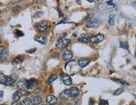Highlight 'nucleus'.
I'll use <instances>...</instances> for the list:
<instances>
[{"mask_svg": "<svg viewBox=\"0 0 136 105\" xmlns=\"http://www.w3.org/2000/svg\"><path fill=\"white\" fill-rule=\"evenodd\" d=\"M0 6H1V3H0Z\"/></svg>", "mask_w": 136, "mask_h": 105, "instance_id": "a19ab883", "label": "nucleus"}, {"mask_svg": "<svg viewBox=\"0 0 136 105\" xmlns=\"http://www.w3.org/2000/svg\"><path fill=\"white\" fill-rule=\"evenodd\" d=\"M4 50V46H0V53L3 51Z\"/></svg>", "mask_w": 136, "mask_h": 105, "instance_id": "2f4dec72", "label": "nucleus"}, {"mask_svg": "<svg viewBox=\"0 0 136 105\" xmlns=\"http://www.w3.org/2000/svg\"><path fill=\"white\" fill-rule=\"evenodd\" d=\"M87 1H88L89 3H93V0H87Z\"/></svg>", "mask_w": 136, "mask_h": 105, "instance_id": "c9c22d12", "label": "nucleus"}, {"mask_svg": "<svg viewBox=\"0 0 136 105\" xmlns=\"http://www.w3.org/2000/svg\"><path fill=\"white\" fill-rule=\"evenodd\" d=\"M0 13H1V11H0Z\"/></svg>", "mask_w": 136, "mask_h": 105, "instance_id": "79ce46f5", "label": "nucleus"}, {"mask_svg": "<svg viewBox=\"0 0 136 105\" xmlns=\"http://www.w3.org/2000/svg\"><path fill=\"white\" fill-rule=\"evenodd\" d=\"M123 91H124L123 89H121V88H118V89H117L116 91H115L114 94L115 96H117V95H119V94H122V93H123Z\"/></svg>", "mask_w": 136, "mask_h": 105, "instance_id": "393cba45", "label": "nucleus"}, {"mask_svg": "<svg viewBox=\"0 0 136 105\" xmlns=\"http://www.w3.org/2000/svg\"><path fill=\"white\" fill-rule=\"evenodd\" d=\"M4 94V92L3 91H0V98H3V96Z\"/></svg>", "mask_w": 136, "mask_h": 105, "instance_id": "473e14b6", "label": "nucleus"}, {"mask_svg": "<svg viewBox=\"0 0 136 105\" xmlns=\"http://www.w3.org/2000/svg\"><path fill=\"white\" fill-rule=\"evenodd\" d=\"M41 15V12H37L35 14V16H37V17H39V16H40Z\"/></svg>", "mask_w": 136, "mask_h": 105, "instance_id": "7c9ffc66", "label": "nucleus"}, {"mask_svg": "<svg viewBox=\"0 0 136 105\" xmlns=\"http://www.w3.org/2000/svg\"><path fill=\"white\" fill-rule=\"evenodd\" d=\"M31 104V100L29 98H26L24 99L21 103L20 105H30Z\"/></svg>", "mask_w": 136, "mask_h": 105, "instance_id": "412c9836", "label": "nucleus"}, {"mask_svg": "<svg viewBox=\"0 0 136 105\" xmlns=\"http://www.w3.org/2000/svg\"><path fill=\"white\" fill-rule=\"evenodd\" d=\"M99 105H109V104L106 100H101L99 103Z\"/></svg>", "mask_w": 136, "mask_h": 105, "instance_id": "bb28decb", "label": "nucleus"}, {"mask_svg": "<svg viewBox=\"0 0 136 105\" xmlns=\"http://www.w3.org/2000/svg\"><path fill=\"white\" fill-rule=\"evenodd\" d=\"M60 79L65 85L70 86L72 84V79L70 77V76L66 73H63L60 76Z\"/></svg>", "mask_w": 136, "mask_h": 105, "instance_id": "20e7f679", "label": "nucleus"}, {"mask_svg": "<svg viewBox=\"0 0 136 105\" xmlns=\"http://www.w3.org/2000/svg\"><path fill=\"white\" fill-rule=\"evenodd\" d=\"M36 28L40 32H45L48 28V25H47V22L41 21L39 23H38L36 25Z\"/></svg>", "mask_w": 136, "mask_h": 105, "instance_id": "39448f33", "label": "nucleus"}, {"mask_svg": "<svg viewBox=\"0 0 136 105\" xmlns=\"http://www.w3.org/2000/svg\"><path fill=\"white\" fill-rule=\"evenodd\" d=\"M36 49H34V50H28V51H27V53H33L35 52L36 51Z\"/></svg>", "mask_w": 136, "mask_h": 105, "instance_id": "c756f323", "label": "nucleus"}, {"mask_svg": "<svg viewBox=\"0 0 136 105\" xmlns=\"http://www.w3.org/2000/svg\"><path fill=\"white\" fill-rule=\"evenodd\" d=\"M4 84L8 86H13L14 84V80L12 78H6Z\"/></svg>", "mask_w": 136, "mask_h": 105, "instance_id": "6ab92c4d", "label": "nucleus"}, {"mask_svg": "<svg viewBox=\"0 0 136 105\" xmlns=\"http://www.w3.org/2000/svg\"><path fill=\"white\" fill-rule=\"evenodd\" d=\"M35 39L36 41H38V43H39L41 45H45L47 42V38L46 36L43 35H38L37 36Z\"/></svg>", "mask_w": 136, "mask_h": 105, "instance_id": "f8f14e48", "label": "nucleus"}, {"mask_svg": "<svg viewBox=\"0 0 136 105\" xmlns=\"http://www.w3.org/2000/svg\"><path fill=\"white\" fill-rule=\"evenodd\" d=\"M70 96V89H65L59 94L60 99L63 101H67Z\"/></svg>", "mask_w": 136, "mask_h": 105, "instance_id": "423d86ee", "label": "nucleus"}, {"mask_svg": "<svg viewBox=\"0 0 136 105\" xmlns=\"http://www.w3.org/2000/svg\"><path fill=\"white\" fill-rule=\"evenodd\" d=\"M46 101L49 105H53L56 104L58 101L57 98H56L55 96L53 95H49V96H47L46 98Z\"/></svg>", "mask_w": 136, "mask_h": 105, "instance_id": "9b49d317", "label": "nucleus"}, {"mask_svg": "<svg viewBox=\"0 0 136 105\" xmlns=\"http://www.w3.org/2000/svg\"><path fill=\"white\" fill-rule=\"evenodd\" d=\"M26 93H25V94H26V95H30V92H28H28H26Z\"/></svg>", "mask_w": 136, "mask_h": 105, "instance_id": "e433bc0d", "label": "nucleus"}, {"mask_svg": "<svg viewBox=\"0 0 136 105\" xmlns=\"http://www.w3.org/2000/svg\"><path fill=\"white\" fill-rule=\"evenodd\" d=\"M100 25V20L97 18H93L87 23V26L90 28H97Z\"/></svg>", "mask_w": 136, "mask_h": 105, "instance_id": "f03ea898", "label": "nucleus"}, {"mask_svg": "<svg viewBox=\"0 0 136 105\" xmlns=\"http://www.w3.org/2000/svg\"></svg>", "mask_w": 136, "mask_h": 105, "instance_id": "58836bf2", "label": "nucleus"}, {"mask_svg": "<svg viewBox=\"0 0 136 105\" xmlns=\"http://www.w3.org/2000/svg\"><path fill=\"white\" fill-rule=\"evenodd\" d=\"M115 80L117 81H118L120 83L123 84V85H129V83H128L124 81H123L122 80Z\"/></svg>", "mask_w": 136, "mask_h": 105, "instance_id": "cd10ccee", "label": "nucleus"}, {"mask_svg": "<svg viewBox=\"0 0 136 105\" xmlns=\"http://www.w3.org/2000/svg\"><path fill=\"white\" fill-rule=\"evenodd\" d=\"M90 41L92 43H99L100 42L103 41V40L104 39V35L103 34H101V33H99V34H97L95 36H92L90 38Z\"/></svg>", "mask_w": 136, "mask_h": 105, "instance_id": "7ed1b4c3", "label": "nucleus"}, {"mask_svg": "<svg viewBox=\"0 0 136 105\" xmlns=\"http://www.w3.org/2000/svg\"><path fill=\"white\" fill-rule=\"evenodd\" d=\"M65 1H66V0H65Z\"/></svg>", "mask_w": 136, "mask_h": 105, "instance_id": "c03bdc74", "label": "nucleus"}, {"mask_svg": "<svg viewBox=\"0 0 136 105\" xmlns=\"http://www.w3.org/2000/svg\"><path fill=\"white\" fill-rule=\"evenodd\" d=\"M11 105H18V104H17V103H16V101H13L12 103H11Z\"/></svg>", "mask_w": 136, "mask_h": 105, "instance_id": "f704fd0d", "label": "nucleus"}, {"mask_svg": "<svg viewBox=\"0 0 136 105\" xmlns=\"http://www.w3.org/2000/svg\"><path fill=\"white\" fill-rule=\"evenodd\" d=\"M76 1H77V3H79V4H81V3H82V1H81V0H77Z\"/></svg>", "mask_w": 136, "mask_h": 105, "instance_id": "72a5a7b5", "label": "nucleus"}, {"mask_svg": "<svg viewBox=\"0 0 136 105\" xmlns=\"http://www.w3.org/2000/svg\"><path fill=\"white\" fill-rule=\"evenodd\" d=\"M115 15L114 14H111L109 15L108 23L110 26H113L115 25Z\"/></svg>", "mask_w": 136, "mask_h": 105, "instance_id": "a211bd4d", "label": "nucleus"}, {"mask_svg": "<svg viewBox=\"0 0 136 105\" xmlns=\"http://www.w3.org/2000/svg\"><path fill=\"white\" fill-rule=\"evenodd\" d=\"M8 57V52L6 50H4L3 51L0 53V61H4L7 59Z\"/></svg>", "mask_w": 136, "mask_h": 105, "instance_id": "f3484780", "label": "nucleus"}, {"mask_svg": "<svg viewBox=\"0 0 136 105\" xmlns=\"http://www.w3.org/2000/svg\"><path fill=\"white\" fill-rule=\"evenodd\" d=\"M73 56H74L73 53L70 50H66L63 52L62 58L65 60H70L73 58Z\"/></svg>", "mask_w": 136, "mask_h": 105, "instance_id": "6e6552de", "label": "nucleus"}, {"mask_svg": "<svg viewBox=\"0 0 136 105\" xmlns=\"http://www.w3.org/2000/svg\"><path fill=\"white\" fill-rule=\"evenodd\" d=\"M57 78H58L57 75H55V74L51 75V76H50L48 78V79L47 80V84L52 83L54 81H55L57 79Z\"/></svg>", "mask_w": 136, "mask_h": 105, "instance_id": "aec40b11", "label": "nucleus"}, {"mask_svg": "<svg viewBox=\"0 0 136 105\" xmlns=\"http://www.w3.org/2000/svg\"><path fill=\"white\" fill-rule=\"evenodd\" d=\"M6 79V78L5 75H4L3 73H0V83L4 84Z\"/></svg>", "mask_w": 136, "mask_h": 105, "instance_id": "b1692460", "label": "nucleus"}, {"mask_svg": "<svg viewBox=\"0 0 136 105\" xmlns=\"http://www.w3.org/2000/svg\"><path fill=\"white\" fill-rule=\"evenodd\" d=\"M70 43V39L65 38H61L58 39L56 43V47L58 49H63V48H66Z\"/></svg>", "mask_w": 136, "mask_h": 105, "instance_id": "f257e3e1", "label": "nucleus"}, {"mask_svg": "<svg viewBox=\"0 0 136 105\" xmlns=\"http://www.w3.org/2000/svg\"><path fill=\"white\" fill-rule=\"evenodd\" d=\"M120 47L121 48L125 49V50H129V45L127 42H121L120 43Z\"/></svg>", "mask_w": 136, "mask_h": 105, "instance_id": "5701e85b", "label": "nucleus"}, {"mask_svg": "<svg viewBox=\"0 0 136 105\" xmlns=\"http://www.w3.org/2000/svg\"></svg>", "mask_w": 136, "mask_h": 105, "instance_id": "37998d69", "label": "nucleus"}, {"mask_svg": "<svg viewBox=\"0 0 136 105\" xmlns=\"http://www.w3.org/2000/svg\"><path fill=\"white\" fill-rule=\"evenodd\" d=\"M41 101H42V99L41 97L39 96H36L33 98L32 100L31 101V103L33 105H38L41 103Z\"/></svg>", "mask_w": 136, "mask_h": 105, "instance_id": "dca6fc26", "label": "nucleus"}, {"mask_svg": "<svg viewBox=\"0 0 136 105\" xmlns=\"http://www.w3.org/2000/svg\"><path fill=\"white\" fill-rule=\"evenodd\" d=\"M89 40V36L86 33H83L80 34V36L79 38V41L82 43H87Z\"/></svg>", "mask_w": 136, "mask_h": 105, "instance_id": "ddd939ff", "label": "nucleus"}, {"mask_svg": "<svg viewBox=\"0 0 136 105\" xmlns=\"http://www.w3.org/2000/svg\"><path fill=\"white\" fill-rule=\"evenodd\" d=\"M36 80L35 78H31L26 81V88L28 89H31L34 88L36 84Z\"/></svg>", "mask_w": 136, "mask_h": 105, "instance_id": "0eeeda50", "label": "nucleus"}, {"mask_svg": "<svg viewBox=\"0 0 136 105\" xmlns=\"http://www.w3.org/2000/svg\"><path fill=\"white\" fill-rule=\"evenodd\" d=\"M22 63V60L20 58H15L12 61V64L13 65H18V64H21Z\"/></svg>", "mask_w": 136, "mask_h": 105, "instance_id": "4be33fe9", "label": "nucleus"}, {"mask_svg": "<svg viewBox=\"0 0 136 105\" xmlns=\"http://www.w3.org/2000/svg\"><path fill=\"white\" fill-rule=\"evenodd\" d=\"M90 60L88 58H81L78 61V63L81 68H84L86 66H87L88 64L90 63Z\"/></svg>", "mask_w": 136, "mask_h": 105, "instance_id": "9d476101", "label": "nucleus"}, {"mask_svg": "<svg viewBox=\"0 0 136 105\" xmlns=\"http://www.w3.org/2000/svg\"><path fill=\"white\" fill-rule=\"evenodd\" d=\"M70 96L75 98V97L78 96V94H79V90L76 87L71 88V89H70Z\"/></svg>", "mask_w": 136, "mask_h": 105, "instance_id": "4468645a", "label": "nucleus"}, {"mask_svg": "<svg viewBox=\"0 0 136 105\" xmlns=\"http://www.w3.org/2000/svg\"><path fill=\"white\" fill-rule=\"evenodd\" d=\"M26 80L25 78H22L20 79V80L18 81L17 83V88L20 90H23L26 88Z\"/></svg>", "mask_w": 136, "mask_h": 105, "instance_id": "1a4fd4ad", "label": "nucleus"}, {"mask_svg": "<svg viewBox=\"0 0 136 105\" xmlns=\"http://www.w3.org/2000/svg\"><path fill=\"white\" fill-rule=\"evenodd\" d=\"M14 32H15V34H16L17 36H22L24 35L23 33L22 32V31H21L18 30V29H16Z\"/></svg>", "mask_w": 136, "mask_h": 105, "instance_id": "a878e982", "label": "nucleus"}, {"mask_svg": "<svg viewBox=\"0 0 136 105\" xmlns=\"http://www.w3.org/2000/svg\"><path fill=\"white\" fill-rule=\"evenodd\" d=\"M22 93L20 92V91H16L15 93H13V101H16L17 102L18 101L20 100V98L22 97Z\"/></svg>", "mask_w": 136, "mask_h": 105, "instance_id": "2eb2a0df", "label": "nucleus"}, {"mask_svg": "<svg viewBox=\"0 0 136 105\" xmlns=\"http://www.w3.org/2000/svg\"><path fill=\"white\" fill-rule=\"evenodd\" d=\"M73 36H74V37H77V34H73Z\"/></svg>", "mask_w": 136, "mask_h": 105, "instance_id": "4c0bfd02", "label": "nucleus"}, {"mask_svg": "<svg viewBox=\"0 0 136 105\" xmlns=\"http://www.w3.org/2000/svg\"><path fill=\"white\" fill-rule=\"evenodd\" d=\"M107 4L109 6H115V4L114 3L113 0H109V1H108L107 2Z\"/></svg>", "mask_w": 136, "mask_h": 105, "instance_id": "c85d7f7f", "label": "nucleus"}, {"mask_svg": "<svg viewBox=\"0 0 136 105\" xmlns=\"http://www.w3.org/2000/svg\"><path fill=\"white\" fill-rule=\"evenodd\" d=\"M33 1H34V0H33Z\"/></svg>", "mask_w": 136, "mask_h": 105, "instance_id": "a18cd8bd", "label": "nucleus"}, {"mask_svg": "<svg viewBox=\"0 0 136 105\" xmlns=\"http://www.w3.org/2000/svg\"><path fill=\"white\" fill-rule=\"evenodd\" d=\"M0 44H1V40H0Z\"/></svg>", "mask_w": 136, "mask_h": 105, "instance_id": "ea45409f", "label": "nucleus"}]
</instances>
